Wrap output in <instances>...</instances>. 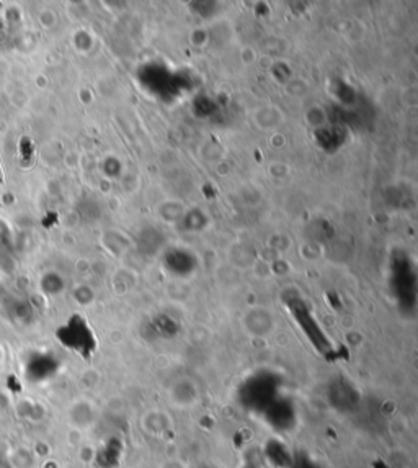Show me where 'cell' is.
<instances>
[{"label":"cell","mask_w":418,"mask_h":468,"mask_svg":"<svg viewBox=\"0 0 418 468\" xmlns=\"http://www.w3.org/2000/svg\"><path fill=\"white\" fill-rule=\"evenodd\" d=\"M280 397V381L271 374H257L245 380L239 390V403L245 410L263 411Z\"/></svg>","instance_id":"6da1fadb"},{"label":"cell","mask_w":418,"mask_h":468,"mask_svg":"<svg viewBox=\"0 0 418 468\" xmlns=\"http://www.w3.org/2000/svg\"><path fill=\"white\" fill-rule=\"evenodd\" d=\"M286 304H288L291 315H293L294 320L298 321V324L301 326V329L306 333L314 347H316L320 354H324L325 357H330L331 352H334L330 340L327 339V336L324 333H322L320 326L317 324L316 320H314L307 304L304 303L301 298H289Z\"/></svg>","instance_id":"7a4b0ae2"},{"label":"cell","mask_w":418,"mask_h":468,"mask_svg":"<svg viewBox=\"0 0 418 468\" xmlns=\"http://www.w3.org/2000/svg\"><path fill=\"white\" fill-rule=\"evenodd\" d=\"M265 417V422L275 433H289L298 424V410L296 404L291 401L289 398L278 397L265 411L262 413Z\"/></svg>","instance_id":"3957f363"},{"label":"cell","mask_w":418,"mask_h":468,"mask_svg":"<svg viewBox=\"0 0 418 468\" xmlns=\"http://www.w3.org/2000/svg\"><path fill=\"white\" fill-rule=\"evenodd\" d=\"M327 401H329V404L335 411L347 415V413H353L358 410V406L361 403V397L353 383H349L345 379H337L329 385Z\"/></svg>","instance_id":"277c9868"},{"label":"cell","mask_w":418,"mask_h":468,"mask_svg":"<svg viewBox=\"0 0 418 468\" xmlns=\"http://www.w3.org/2000/svg\"><path fill=\"white\" fill-rule=\"evenodd\" d=\"M265 458L271 467L275 468H289L291 462H293V453L286 447L284 442L280 439H270L265 444Z\"/></svg>","instance_id":"5b68a950"},{"label":"cell","mask_w":418,"mask_h":468,"mask_svg":"<svg viewBox=\"0 0 418 468\" xmlns=\"http://www.w3.org/2000/svg\"><path fill=\"white\" fill-rule=\"evenodd\" d=\"M121 442L118 439H111L110 442L103 445L102 451L98 452L97 462L102 468H115L121 458Z\"/></svg>","instance_id":"8992f818"},{"label":"cell","mask_w":418,"mask_h":468,"mask_svg":"<svg viewBox=\"0 0 418 468\" xmlns=\"http://www.w3.org/2000/svg\"><path fill=\"white\" fill-rule=\"evenodd\" d=\"M289 468H322L320 463L312 458L306 452L293 453V462H291Z\"/></svg>","instance_id":"52a82bcc"},{"label":"cell","mask_w":418,"mask_h":468,"mask_svg":"<svg viewBox=\"0 0 418 468\" xmlns=\"http://www.w3.org/2000/svg\"><path fill=\"white\" fill-rule=\"evenodd\" d=\"M244 468H257L255 465H252V463H247V465H245Z\"/></svg>","instance_id":"ba28073f"},{"label":"cell","mask_w":418,"mask_h":468,"mask_svg":"<svg viewBox=\"0 0 418 468\" xmlns=\"http://www.w3.org/2000/svg\"><path fill=\"white\" fill-rule=\"evenodd\" d=\"M197 468H215V467H211V465H199Z\"/></svg>","instance_id":"9c48e42d"}]
</instances>
